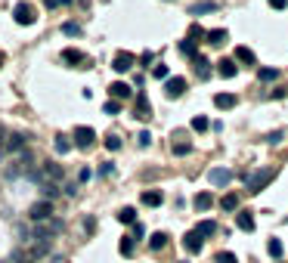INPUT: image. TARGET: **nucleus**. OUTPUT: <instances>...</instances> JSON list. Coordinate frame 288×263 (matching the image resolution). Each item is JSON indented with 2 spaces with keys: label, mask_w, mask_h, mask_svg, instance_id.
<instances>
[{
  "label": "nucleus",
  "mask_w": 288,
  "mask_h": 263,
  "mask_svg": "<svg viewBox=\"0 0 288 263\" xmlns=\"http://www.w3.org/2000/svg\"><path fill=\"white\" fill-rule=\"evenodd\" d=\"M28 140L31 137H25V133H10V137H6V149H10V152H22Z\"/></svg>",
  "instance_id": "12"
},
{
  "label": "nucleus",
  "mask_w": 288,
  "mask_h": 263,
  "mask_svg": "<svg viewBox=\"0 0 288 263\" xmlns=\"http://www.w3.org/2000/svg\"><path fill=\"white\" fill-rule=\"evenodd\" d=\"M10 263H35V260H31L28 254H13V257H10Z\"/></svg>",
  "instance_id": "42"
},
{
  "label": "nucleus",
  "mask_w": 288,
  "mask_h": 263,
  "mask_svg": "<svg viewBox=\"0 0 288 263\" xmlns=\"http://www.w3.org/2000/svg\"><path fill=\"white\" fill-rule=\"evenodd\" d=\"M217 74H220L223 81L235 78V74H239V65H235V59H220V62H217Z\"/></svg>",
  "instance_id": "9"
},
{
  "label": "nucleus",
  "mask_w": 288,
  "mask_h": 263,
  "mask_svg": "<svg viewBox=\"0 0 288 263\" xmlns=\"http://www.w3.org/2000/svg\"><path fill=\"white\" fill-rule=\"evenodd\" d=\"M62 59H65V62H84V53H81V50H62Z\"/></svg>",
  "instance_id": "28"
},
{
  "label": "nucleus",
  "mask_w": 288,
  "mask_h": 263,
  "mask_svg": "<svg viewBox=\"0 0 288 263\" xmlns=\"http://www.w3.org/2000/svg\"><path fill=\"white\" fill-rule=\"evenodd\" d=\"M196 232L201 235V239H205V235H214L217 232V223H214V220H201V223L196 226Z\"/></svg>",
  "instance_id": "25"
},
{
  "label": "nucleus",
  "mask_w": 288,
  "mask_h": 263,
  "mask_svg": "<svg viewBox=\"0 0 288 263\" xmlns=\"http://www.w3.org/2000/svg\"><path fill=\"white\" fill-rule=\"evenodd\" d=\"M267 251H270V257H276V260H279L285 248H282V242H279V239H270V242H267Z\"/></svg>",
  "instance_id": "27"
},
{
  "label": "nucleus",
  "mask_w": 288,
  "mask_h": 263,
  "mask_svg": "<svg viewBox=\"0 0 288 263\" xmlns=\"http://www.w3.org/2000/svg\"><path fill=\"white\" fill-rule=\"evenodd\" d=\"M69 149H72L69 137H56V152H62V155H65V152H69Z\"/></svg>",
  "instance_id": "36"
},
{
  "label": "nucleus",
  "mask_w": 288,
  "mask_h": 263,
  "mask_svg": "<svg viewBox=\"0 0 288 263\" xmlns=\"http://www.w3.org/2000/svg\"><path fill=\"white\" fill-rule=\"evenodd\" d=\"M93 140H96V130H93V127H74V142H78L81 149H90Z\"/></svg>",
  "instance_id": "8"
},
{
  "label": "nucleus",
  "mask_w": 288,
  "mask_h": 263,
  "mask_svg": "<svg viewBox=\"0 0 288 263\" xmlns=\"http://www.w3.org/2000/svg\"><path fill=\"white\" fill-rule=\"evenodd\" d=\"M133 99H137V112H133V115H137L140 121H146V118H152V105H149V99L143 96V93H137Z\"/></svg>",
  "instance_id": "11"
},
{
  "label": "nucleus",
  "mask_w": 288,
  "mask_h": 263,
  "mask_svg": "<svg viewBox=\"0 0 288 263\" xmlns=\"http://www.w3.org/2000/svg\"><path fill=\"white\" fill-rule=\"evenodd\" d=\"M108 96H112L115 103H121V99H133L137 93H133V87H130V84H124V81H115L112 87H108Z\"/></svg>",
  "instance_id": "5"
},
{
  "label": "nucleus",
  "mask_w": 288,
  "mask_h": 263,
  "mask_svg": "<svg viewBox=\"0 0 288 263\" xmlns=\"http://www.w3.org/2000/svg\"><path fill=\"white\" fill-rule=\"evenodd\" d=\"M103 108H106V115H118V112H121V103H115V99H108V103H106Z\"/></svg>",
  "instance_id": "37"
},
{
  "label": "nucleus",
  "mask_w": 288,
  "mask_h": 263,
  "mask_svg": "<svg viewBox=\"0 0 288 263\" xmlns=\"http://www.w3.org/2000/svg\"><path fill=\"white\" fill-rule=\"evenodd\" d=\"M273 176H276L273 167H264V171H254V174L245 176V186H248V192H251V195H257V192H264V189H267V183L273 180Z\"/></svg>",
  "instance_id": "1"
},
{
  "label": "nucleus",
  "mask_w": 288,
  "mask_h": 263,
  "mask_svg": "<svg viewBox=\"0 0 288 263\" xmlns=\"http://www.w3.org/2000/svg\"><path fill=\"white\" fill-rule=\"evenodd\" d=\"M106 149L118 152V149H121V137H115V133H112V137H106Z\"/></svg>",
  "instance_id": "33"
},
{
  "label": "nucleus",
  "mask_w": 288,
  "mask_h": 263,
  "mask_svg": "<svg viewBox=\"0 0 288 263\" xmlns=\"http://www.w3.org/2000/svg\"><path fill=\"white\" fill-rule=\"evenodd\" d=\"M40 192H44V201H53L59 195V186L53 180H40Z\"/></svg>",
  "instance_id": "19"
},
{
  "label": "nucleus",
  "mask_w": 288,
  "mask_h": 263,
  "mask_svg": "<svg viewBox=\"0 0 288 263\" xmlns=\"http://www.w3.org/2000/svg\"><path fill=\"white\" fill-rule=\"evenodd\" d=\"M208 44L211 47H220V44H226V40H230V35H226V28H214V31H208Z\"/></svg>",
  "instance_id": "16"
},
{
  "label": "nucleus",
  "mask_w": 288,
  "mask_h": 263,
  "mask_svg": "<svg viewBox=\"0 0 288 263\" xmlns=\"http://www.w3.org/2000/svg\"><path fill=\"white\" fill-rule=\"evenodd\" d=\"M196 71H198V78H201V81H208V78H211V62H208L205 56H196Z\"/></svg>",
  "instance_id": "22"
},
{
  "label": "nucleus",
  "mask_w": 288,
  "mask_h": 263,
  "mask_svg": "<svg viewBox=\"0 0 288 263\" xmlns=\"http://www.w3.org/2000/svg\"><path fill=\"white\" fill-rule=\"evenodd\" d=\"M137 142H140V146H149V142H152V137H149V133H146V130H143V133H140V137H137Z\"/></svg>",
  "instance_id": "44"
},
{
  "label": "nucleus",
  "mask_w": 288,
  "mask_h": 263,
  "mask_svg": "<svg viewBox=\"0 0 288 263\" xmlns=\"http://www.w3.org/2000/svg\"><path fill=\"white\" fill-rule=\"evenodd\" d=\"M220 208L223 210H239V195H223V198H220Z\"/></svg>",
  "instance_id": "26"
},
{
  "label": "nucleus",
  "mask_w": 288,
  "mask_h": 263,
  "mask_svg": "<svg viewBox=\"0 0 288 263\" xmlns=\"http://www.w3.org/2000/svg\"><path fill=\"white\" fill-rule=\"evenodd\" d=\"M62 35L78 37V35H81V25H78V22H65V25H62Z\"/></svg>",
  "instance_id": "29"
},
{
  "label": "nucleus",
  "mask_w": 288,
  "mask_h": 263,
  "mask_svg": "<svg viewBox=\"0 0 288 263\" xmlns=\"http://www.w3.org/2000/svg\"><path fill=\"white\" fill-rule=\"evenodd\" d=\"M149 248H152V251H164V248H167V235H164V232H152V235H149Z\"/></svg>",
  "instance_id": "21"
},
{
  "label": "nucleus",
  "mask_w": 288,
  "mask_h": 263,
  "mask_svg": "<svg viewBox=\"0 0 288 263\" xmlns=\"http://www.w3.org/2000/svg\"><path fill=\"white\" fill-rule=\"evenodd\" d=\"M50 214H53V201H35V205L28 208L31 223H44V220H50Z\"/></svg>",
  "instance_id": "2"
},
{
  "label": "nucleus",
  "mask_w": 288,
  "mask_h": 263,
  "mask_svg": "<svg viewBox=\"0 0 288 263\" xmlns=\"http://www.w3.org/2000/svg\"><path fill=\"white\" fill-rule=\"evenodd\" d=\"M152 74H155V78H162V81H167V65H155Z\"/></svg>",
  "instance_id": "41"
},
{
  "label": "nucleus",
  "mask_w": 288,
  "mask_h": 263,
  "mask_svg": "<svg viewBox=\"0 0 288 263\" xmlns=\"http://www.w3.org/2000/svg\"><path fill=\"white\" fill-rule=\"evenodd\" d=\"M217 263H239V260H235V254H230V251H220L217 254Z\"/></svg>",
  "instance_id": "38"
},
{
  "label": "nucleus",
  "mask_w": 288,
  "mask_h": 263,
  "mask_svg": "<svg viewBox=\"0 0 288 263\" xmlns=\"http://www.w3.org/2000/svg\"><path fill=\"white\" fill-rule=\"evenodd\" d=\"M118 251H121L124 257H130V254L137 251V242H133V235H124V239L118 242Z\"/></svg>",
  "instance_id": "23"
},
{
  "label": "nucleus",
  "mask_w": 288,
  "mask_h": 263,
  "mask_svg": "<svg viewBox=\"0 0 288 263\" xmlns=\"http://www.w3.org/2000/svg\"><path fill=\"white\" fill-rule=\"evenodd\" d=\"M143 235H146V229H143L140 223H133V242H137V239H143Z\"/></svg>",
  "instance_id": "43"
},
{
  "label": "nucleus",
  "mask_w": 288,
  "mask_h": 263,
  "mask_svg": "<svg viewBox=\"0 0 288 263\" xmlns=\"http://www.w3.org/2000/svg\"><path fill=\"white\" fill-rule=\"evenodd\" d=\"M235 223H239V229H245V232H254V214L251 210H239V214H235Z\"/></svg>",
  "instance_id": "14"
},
{
  "label": "nucleus",
  "mask_w": 288,
  "mask_h": 263,
  "mask_svg": "<svg viewBox=\"0 0 288 263\" xmlns=\"http://www.w3.org/2000/svg\"><path fill=\"white\" fill-rule=\"evenodd\" d=\"M40 176H44V180H62V167H59V164H53V161H47V164L44 167H40Z\"/></svg>",
  "instance_id": "13"
},
{
  "label": "nucleus",
  "mask_w": 288,
  "mask_h": 263,
  "mask_svg": "<svg viewBox=\"0 0 288 263\" xmlns=\"http://www.w3.org/2000/svg\"><path fill=\"white\" fill-rule=\"evenodd\" d=\"M201 245H205V239H201V235L196 232V229L183 235V248L189 251V254H198V251H201Z\"/></svg>",
  "instance_id": "10"
},
{
  "label": "nucleus",
  "mask_w": 288,
  "mask_h": 263,
  "mask_svg": "<svg viewBox=\"0 0 288 263\" xmlns=\"http://www.w3.org/2000/svg\"><path fill=\"white\" fill-rule=\"evenodd\" d=\"M118 220H121L124 226H133V223H137V210H133V208H121V210H118Z\"/></svg>",
  "instance_id": "24"
},
{
  "label": "nucleus",
  "mask_w": 288,
  "mask_h": 263,
  "mask_svg": "<svg viewBox=\"0 0 288 263\" xmlns=\"http://www.w3.org/2000/svg\"><path fill=\"white\" fill-rule=\"evenodd\" d=\"M3 62H6V56H3V53H0V65H3Z\"/></svg>",
  "instance_id": "46"
},
{
  "label": "nucleus",
  "mask_w": 288,
  "mask_h": 263,
  "mask_svg": "<svg viewBox=\"0 0 288 263\" xmlns=\"http://www.w3.org/2000/svg\"><path fill=\"white\" fill-rule=\"evenodd\" d=\"M270 6H276V10H285V6H288V0H270Z\"/></svg>",
  "instance_id": "45"
},
{
  "label": "nucleus",
  "mask_w": 288,
  "mask_h": 263,
  "mask_svg": "<svg viewBox=\"0 0 288 263\" xmlns=\"http://www.w3.org/2000/svg\"><path fill=\"white\" fill-rule=\"evenodd\" d=\"M171 152H174V155H189V152H192V146H189V142H174V146H171Z\"/></svg>",
  "instance_id": "30"
},
{
  "label": "nucleus",
  "mask_w": 288,
  "mask_h": 263,
  "mask_svg": "<svg viewBox=\"0 0 288 263\" xmlns=\"http://www.w3.org/2000/svg\"><path fill=\"white\" fill-rule=\"evenodd\" d=\"M192 205H196V210H208L211 205H214V195H211V192H198L196 198H192Z\"/></svg>",
  "instance_id": "18"
},
{
  "label": "nucleus",
  "mask_w": 288,
  "mask_h": 263,
  "mask_svg": "<svg viewBox=\"0 0 288 263\" xmlns=\"http://www.w3.org/2000/svg\"><path fill=\"white\" fill-rule=\"evenodd\" d=\"M235 62L257 65V56H254V50H248V47H235Z\"/></svg>",
  "instance_id": "15"
},
{
  "label": "nucleus",
  "mask_w": 288,
  "mask_h": 263,
  "mask_svg": "<svg viewBox=\"0 0 288 263\" xmlns=\"http://www.w3.org/2000/svg\"><path fill=\"white\" fill-rule=\"evenodd\" d=\"M282 140H285V133H282V130H276V133H270V137H267V142H270V146H279Z\"/></svg>",
  "instance_id": "39"
},
{
  "label": "nucleus",
  "mask_w": 288,
  "mask_h": 263,
  "mask_svg": "<svg viewBox=\"0 0 288 263\" xmlns=\"http://www.w3.org/2000/svg\"><path fill=\"white\" fill-rule=\"evenodd\" d=\"M180 50H183L186 56H196V44H192V40H183V44H180Z\"/></svg>",
  "instance_id": "40"
},
{
  "label": "nucleus",
  "mask_w": 288,
  "mask_h": 263,
  "mask_svg": "<svg viewBox=\"0 0 288 263\" xmlns=\"http://www.w3.org/2000/svg\"><path fill=\"white\" fill-rule=\"evenodd\" d=\"M208 180H211V186H217V189H226V186L233 183V171L230 167H214V171H208Z\"/></svg>",
  "instance_id": "4"
},
{
  "label": "nucleus",
  "mask_w": 288,
  "mask_h": 263,
  "mask_svg": "<svg viewBox=\"0 0 288 263\" xmlns=\"http://www.w3.org/2000/svg\"><path fill=\"white\" fill-rule=\"evenodd\" d=\"M133 65H137V56H133V53H124V50H121V53H115V59H112V69H115V71H130Z\"/></svg>",
  "instance_id": "7"
},
{
  "label": "nucleus",
  "mask_w": 288,
  "mask_h": 263,
  "mask_svg": "<svg viewBox=\"0 0 288 263\" xmlns=\"http://www.w3.org/2000/svg\"><path fill=\"white\" fill-rule=\"evenodd\" d=\"M192 130H208V118L196 115V118H192Z\"/></svg>",
  "instance_id": "35"
},
{
  "label": "nucleus",
  "mask_w": 288,
  "mask_h": 263,
  "mask_svg": "<svg viewBox=\"0 0 288 263\" xmlns=\"http://www.w3.org/2000/svg\"><path fill=\"white\" fill-rule=\"evenodd\" d=\"M217 10V3H196L192 6V16H198V13H214Z\"/></svg>",
  "instance_id": "31"
},
{
  "label": "nucleus",
  "mask_w": 288,
  "mask_h": 263,
  "mask_svg": "<svg viewBox=\"0 0 288 263\" xmlns=\"http://www.w3.org/2000/svg\"><path fill=\"white\" fill-rule=\"evenodd\" d=\"M162 201H164V195L158 192V189H146V192H143V205H149V208H158Z\"/></svg>",
  "instance_id": "17"
},
{
  "label": "nucleus",
  "mask_w": 288,
  "mask_h": 263,
  "mask_svg": "<svg viewBox=\"0 0 288 263\" xmlns=\"http://www.w3.org/2000/svg\"><path fill=\"white\" fill-rule=\"evenodd\" d=\"M257 78H260V81H276V78H279V71H276V69H260V71H257Z\"/></svg>",
  "instance_id": "32"
},
{
  "label": "nucleus",
  "mask_w": 288,
  "mask_h": 263,
  "mask_svg": "<svg viewBox=\"0 0 288 263\" xmlns=\"http://www.w3.org/2000/svg\"><path fill=\"white\" fill-rule=\"evenodd\" d=\"M208 35V31L205 28H201V25H192V28H189V40H192V44H196V37L201 40V37H205Z\"/></svg>",
  "instance_id": "34"
},
{
  "label": "nucleus",
  "mask_w": 288,
  "mask_h": 263,
  "mask_svg": "<svg viewBox=\"0 0 288 263\" xmlns=\"http://www.w3.org/2000/svg\"><path fill=\"white\" fill-rule=\"evenodd\" d=\"M13 19L19 22V25H35L37 22V13H35V6H31V3H16Z\"/></svg>",
  "instance_id": "3"
},
{
  "label": "nucleus",
  "mask_w": 288,
  "mask_h": 263,
  "mask_svg": "<svg viewBox=\"0 0 288 263\" xmlns=\"http://www.w3.org/2000/svg\"><path fill=\"white\" fill-rule=\"evenodd\" d=\"M164 93H167V99H180L186 93V78H167L164 81Z\"/></svg>",
  "instance_id": "6"
},
{
  "label": "nucleus",
  "mask_w": 288,
  "mask_h": 263,
  "mask_svg": "<svg viewBox=\"0 0 288 263\" xmlns=\"http://www.w3.org/2000/svg\"><path fill=\"white\" fill-rule=\"evenodd\" d=\"M235 103H239V99H235L233 93H217V96H214V105L217 108H233Z\"/></svg>",
  "instance_id": "20"
}]
</instances>
